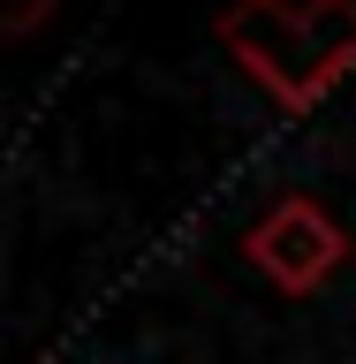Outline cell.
Returning <instances> with one entry per match:
<instances>
[{
    "instance_id": "2",
    "label": "cell",
    "mask_w": 356,
    "mask_h": 364,
    "mask_svg": "<svg viewBox=\"0 0 356 364\" xmlns=\"http://www.w3.org/2000/svg\"><path fill=\"white\" fill-rule=\"evenodd\" d=\"M243 258L266 273L281 296H311V289H326L341 273L349 235H341V220L318 198H281V205H266V220L243 235Z\"/></svg>"
},
{
    "instance_id": "3",
    "label": "cell",
    "mask_w": 356,
    "mask_h": 364,
    "mask_svg": "<svg viewBox=\"0 0 356 364\" xmlns=\"http://www.w3.org/2000/svg\"><path fill=\"white\" fill-rule=\"evenodd\" d=\"M53 16V0H0V38H31Z\"/></svg>"
},
{
    "instance_id": "1",
    "label": "cell",
    "mask_w": 356,
    "mask_h": 364,
    "mask_svg": "<svg viewBox=\"0 0 356 364\" xmlns=\"http://www.w3.org/2000/svg\"><path fill=\"white\" fill-rule=\"evenodd\" d=\"M212 31L288 114H311L356 68V0H227Z\"/></svg>"
}]
</instances>
